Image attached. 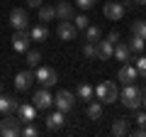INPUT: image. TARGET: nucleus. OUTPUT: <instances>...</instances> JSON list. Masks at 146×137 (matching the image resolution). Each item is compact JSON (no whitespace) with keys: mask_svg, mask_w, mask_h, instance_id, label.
Here are the masks:
<instances>
[{"mask_svg":"<svg viewBox=\"0 0 146 137\" xmlns=\"http://www.w3.org/2000/svg\"><path fill=\"white\" fill-rule=\"evenodd\" d=\"M17 115H20V120L25 122H34V118H36V108H34V103H22V105H17Z\"/></svg>","mask_w":146,"mask_h":137,"instance_id":"obj_14","label":"nucleus"},{"mask_svg":"<svg viewBox=\"0 0 146 137\" xmlns=\"http://www.w3.org/2000/svg\"><path fill=\"white\" fill-rule=\"evenodd\" d=\"M29 37H32V42H44V39L49 37V27L44 25H34V27H29Z\"/></svg>","mask_w":146,"mask_h":137,"instance_id":"obj_18","label":"nucleus"},{"mask_svg":"<svg viewBox=\"0 0 146 137\" xmlns=\"http://www.w3.org/2000/svg\"><path fill=\"white\" fill-rule=\"evenodd\" d=\"M122 5H124V10H129V7H131V0H122Z\"/></svg>","mask_w":146,"mask_h":137,"instance_id":"obj_36","label":"nucleus"},{"mask_svg":"<svg viewBox=\"0 0 146 137\" xmlns=\"http://www.w3.org/2000/svg\"><path fill=\"white\" fill-rule=\"evenodd\" d=\"M144 108H146V93H144Z\"/></svg>","mask_w":146,"mask_h":137,"instance_id":"obj_38","label":"nucleus"},{"mask_svg":"<svg viewBox=\"0 0 146 137\" xmlns=\"http://www.w3.org/2000/svg\"><path fill=\"white\" fill-rule=\"evenodd\" d=\"M95 98H98L100 103H105V105H112V103L119 98V91H117V86L112 83V81H102V83L95 86Z\"/></svg>","mask_w":146,"mask_h":137,"instance_id":"obj_3","label":"nucleus"},{"mask_svg":"<svg viewBox=\"0 0 146 137\" xmlns=\"http://www.w3.org/2000/svg\"><path fill=\"white\" fill-rule=\"evenodd\" d=\"M56 17L58 20H73V5L66 3V0H61L56 5Z\"/></svg>","mask_w":146,"mask_h":137,"instance_id":"obj_20","label":"nucleus"},{"mask_svg":"<svg viewBox=\"0 0 146 137\" xmlns=\"http://www.w3.org/2000/svg\"><path fill=\"white\" fill-rule=\"evenodd\" d=\"M29 44H32L29 30H15V34H12V49L25 54V52H29Z\"/></svg>","mask_w":146,"mask_h":137,"instance_id":"obj_7","label":"nucleus"},{"mask_svg":"<svg viewBox=\"0 0 146 137\" xmlns=\"http://www.w3.org/2000/svg\"><path fill=\"white\" fill-rule=\"evenodd\" d=\"M42 3H44V0H27V5H29V7H39Z\"/></svg>","mask_w":146,"mask_h":137,"instance_id":"obj_35","label":"nucleus"},{"mask_svg":"<svg viewBox=\"0 0 146 137\" xmlns=\"http://www.w3.org/2000/svg\"><path fill=\"white\" fill-rule=\"evenodd\" d=\"M10 25H12V30H29V15H27V10L15 7L10 12Z\"/></svg>","mask_w":146,"mask_h":137,"instance_id":"obj_9","label":"nucleus"},{"mask_svg":"<svg viewBox=\"0 0 146 137\" xmlns=\"http://www.w3.org/2000/svg\"><path fill=\"white\" fill-rule=\"evenodd\" d=\"M107 39H110V42H119V32H110V34H107Z\"/></svg>","mask_w":146,"mask_h":137,"instance_id":"obj_34","label":"nucleus"},{"mask_svg":"<svg viewBox=\"0 0 146 137\" xmlns=\"http://www.w3.org/2000/svg\"><path fill=\"white\" fill-rule=\"evenodd\" d=\"M63 115H66V113H61V110L49 113V115H46V130H51V132L61 130V127H63V120H66Z\"/></svg>","mask_w":146,"mask_h":137,"instance_id":"obj_15","label":"nucleus"},{"mask_svg":"<svg viewBox=\"0 0 146 137\" xmlns=\"http://www.w3.org/2000/svg\"><path fill=\"white\" fill-rule=\"evenodd\" d=\"M73 25L78 27V30H85V27L90 25V17L88 15H78V17H73Z\"/></svg>","mask_w":146,"mask_h":137,"instance_id":"obj_29","label":"nucleus"},{"mask_svg":"<svg viewBox=\"0 0 146 137\" xmlns=\"http://www.w3.org/2000/svg\"><path fill=\"white\" fill-rule=\"evenodd\" d=\"M25 64L29 68H36L39 64H42V54H39V52H32V49H29V52H25Z\"/></svg>","mask_w":146,"mask_h":137,"instance_id":"obj_23","label":"nucleus"},{"mask_svg":"<svg viewBox=\"0 0 146 137\" xmlns=\"http://www.w3.org/2000/svg\"><path fill=\"white\" fill-rule=\"evenodd\" d=\"M54 17H56V7L54 5H44L42 3V5H39V20L42 22H51Z\"/></svg>","mask_w":146,"mask_h":137,"instance_id":"obj_22","label":"nucleus"},{"mask_svg":"<svg viewBox=\"0 0 146 137\" xmlns=\"http://www.w3.org/2000/svg\"><path fill=\"white\" fill-rule=\"evenodd\" d=\"M144 47H146V39H141V37H134V34H131V42H129V49H131V52L141 54V52H144Z\"/></svg>","mask_w":146,"mask_h":137,"instance_id":"obj_28","label":"nucleus"},{"mask_svg":"<svg viewBox=\"0 0 146 137\" xmlns=\"http://www.w3.org/2000/svg\"><path fill=\"white\" fill-rule=\"evenodd\" d=\"M83 56L98 59V42H85V44H83Z\"/></svg>","mask_w":146,"mask_h":137,"instance_id":"obj_27","label":"nucleus"},{"mask_svg":"<svg viewBox=\"0 0 146 137\" xmlns=\"http://www.w3.org/2000/svg\"><path fill=\"white\" fill-rule=\"evenodd\" d=\"M73 105H76V95L71 93V91H58L56 95H54V108L61 113H71Z\"/></svg>","mask_w":146,"mask_h":137,"instance_id":"obj_5","label":"nucleus"},{"mask_svg":"<svg viewBox=\"0 0 146 137\" xmlns=\"http://www.w3.org/2000/svg\"><path fill=\"white\" fill-rule=\"evenodd\" d=\"M117 79H119L122 83H134V81L139 79V71H136V66H131V64H122Z\"/></svg>","mask_w":146,"mask_h":137,"instance_id":"obj_12","label":"nucleus"},{"mask_svg":"<svg viewBox=\"0 0 146 137\" xmlns=\"http://www.w3.org/2000/svg\"><path fill=\"white\" fill-rule=\"evenodd\" d=\"M5 113H17V100L7 93H0V115Z\"/></svg>","mask_w":146,"mask_h":137,"instance_id":"obj_16","label":"nucleus"},{"mask_svg":"<svg viewBox=\"0 0 146 137\" xmlns=\"http://www.w3.org/2000/svg\"><path fill=\"white\" fill-rule=\"evenodd\" d=\"M22 125H25V122L20 120V115L5 113L3 120H0V135L3 137H17V135H22Z\"/></svg>","mask_w":146,"mask_h":137,"instance_id":"obj_2","label":"nucleus"},{"mask_svg":"<svg viewBox=\"0 0 146 137\" xmlns=\"http://www.w3.org/2000/svg\"><path fill=\"white\" fill-rule=\"evenodd\" d=\"M32 103H34L36 110H49V108H54V95L49 93V88H39L34 91V98H32Z\"/></svg>","mask_w":146,"mask_h":137,"instance_id":"obj_6","label":"nucleus"},{"mask_svg":"<svg viewBox=\"0 0 146 137\" xmlns=\"http://www.w3.org/2000/svg\"><path fill=\"white\" fill-rule=\"evenodd\" d=\"M127 132H129V120H127V118H117V120L112 122V135L115 137H124Z\"/></svg>","mask_w":146,"mask_h":137,"instance_id":"obj_19","label":"nucleus"},{"mask_svg":"<svg viewBox=\"0 0 146 137\" xmlns=\"http://www.w3.org/2000/svg\"><path fill=\"white\" fill-rule=\"evenodd\" d=\"M83 32H85V39H88V42H100V39H102V32H100V27H95V25H88Z\"/></svg>","mask_w":146,"mask_h":137,"instance_id":"obj_25","label":"nucleus"},{"mask_svg":"<svg viewBox=\"0 0 146 137\" xmlns=\"http://www.w3.org/2000/svg\"><path fill=\"white\" fill-rule=\"evenodd\" d=\"M34 79L39 81V83L44 86V88H51V86H56L58 83V76H56V71H54L51 66H36V71H34Z\"/></svg>","mask_w":146,"mask_h":137,"instance_id":"obj_4","label":"nucleus"},{"mask_svg":"<svg viewBox=\"0 0 146 137\" xmlns=\"http://www.w3.org/2000/svg\"><path fill=\"white\" fill-rule=\"evenodd\" d=\"M0 93H3V81H0Z\"/></svg>","mask_w":146,"mask_h":137,"instance_id":"obj_39","label":"nucleus"},{"mask_svg":"<svg viewBox=\"0 0 146 137\" xmlns=\"http://www.w3.org/2000/svg\"><path fill=\"white\" fill-rule=\"evenodd\" d=\"M112 56H115V42H110V39H100V42H98V59L110 61Z\"/></svg>","mask_w":146,"mask_h":137,"instance_id":"obj_13","label":"nucleus"},{"mask_svg":"<svg viewBox=\"0 0 146 137\" xmlns=\"http://www.w3.org/2000/svg\"><path fill=\"white\" fill-rule=\"evenodd\" d=\"M144 93H146V83H144Z\"/></svg>","mask_w":146,"mask_h":137,"instance_id":"obj_40","label":"nucleus"},{"mask_svg":"<svg viewBox=\"0 0 146 137\" xmlns=\"http://www.w3.org/2000/svg\"><path fill=\"white\" fill-rule=\"evenodd\" d=\"M56 34L58 39H63V42H73V39L78 37V27L73 25V20H61L56 27Z\"/></svg>","mask_w":146,"mask_h":137,"instance_id":"obj_8","label":"nucleus"},{"mask_svg":"<svg viewBox=\"0 0 146 137\" xmlns=\"http://www.w3.org/2000/svg\"><path fill=\"white\" fill-rule=\"evenodd\" d=\"M102 12H105V17H107V20L117 22V20H122V17H124L127 10H124V5H122V0H119V3H112V0H110V3H105Z\"/></svg>","mask_w":146,"mask_h":137,"instance_id":"obj_10","label":"nucleus"},{"mask_svg":"<svg viewBox=\"0 0 146 137\" xmlns=\"http://www.w3.org/2000/svg\"><path fill=\"white\" fill-rule=\"evenodd\" d=\"M136 122H139V127H146V108H144V113L136 115Z\"/></svg>","mask_w":146,"mask_h":137,"instance_id":"obj_33","label":"nucleus"},{"mask_svg":"<svg viewBox=\"0 0 146 137\" xmlns=\"http://www.w3.org/2000/svg\"><path fill=\"white\" fill-rule=\"evenodd\" d=\"M122 103H124V108H129L131 113L139 110L141 105H144V95H141V91L136 88L134 83H124V88H122Z\"/></svg>","mask_w":146,"mask_h":137,"instance_id":"obj_1","label":"nucleus"},{"mask_svg":"<svg viewBox=\"0 0 146 137\" xmlns=\"http://www.w3.org/2000/svg\"><path fill=\"white\" fill-rule=\"evenodd\" d=\"M134 3L136 5H146V0H134Z\"/></svg>","mask_w":146,"mask_h":137,"instance_id":"obj_37","label":"nucleus"},{"mask_svg":"<svg viewBox=\"0 0 146 137\" xmlns=\"http://www.w3.org/2000/svg\"><path fill=\"white\" fill-rule=\"evenodd\" d=\"M134 66H136V71H139L141 79H146V56H139V59L134 61Z\"/></svg>","mask_w":146,"mask_h":137,"instance_id":"obj_31","label":"nucleus"},{"mask_svg":"<svg viewBox=\"0 0 146 137\" xmlns=\"http://www.w3.org/2000/svg\"><path fill=\"white\" fill-rule=\"evenodd\" d=\"M34 68L32 71H20V74H15V88L17 91H29L32 86H34Z\"/></svg>","mask_w":146,"mask_h":137,"instance_id":"obj_11","label":"nucleus"},{"mask_svg":"<svg viewBox=\"0 0 146 137\" xmlns=\"http://www.w3.org/2000/svg\"><path fill=\"white\" fill-rule=\"evenodd\" d=\"M131 34L146 39V20H134V22H131Z\"/></svg>","mask_w":146,"mask_h":137,"instance_id":"obj_26","label":"nucleus"},{"mask_svg":"<svg viewBox=\"0 0 146 137\" xmlns=\"http://www.w3.org/2000/svg\"><path fill=\"white\" fill-rule=\"evenodd\" d=\"M76 93H78V98H80V100H93V95H95V88H93L90 83H80Z\"/></svg>","mask_w":146,"mask_h":137,"instance_id":"obj_24","label":"nucleus"},{"mask_svg":"<svg viewBox=\"0 0 146 137\" xmlns=\"http://www.w3.org/2000/svg\"><path fill=\"white\" fill-rule=\"evenodd\" d=\"M88 118L90 120H100V118H102V103H100V100H88Z\"/></svg>","mask_w":146,"mask_h":137,"instance_id":"obj_21","label":"nucleus"},{"mask_svg":"<svg viewBox=\"0 0 146 137\" xmlns=\"http://www.w3.org/2000/svg\"><path fill=\"white\" fill-rule=\"evenodd\" d=\"M22 135H25V137H36V135H39V130H36L34 122H27V125L22 127Z\"/></svg>","mask_w":146,"mask_h":137,"instance_id":"obj_30","label":"nucleus"},{"mask_svg":"<svg viewBox=\"0 0 146 137\" xmlns=\"http://www.w3.org/2000/svg\"><path fill=\"white\" fill-rule=\"evenodd\" d=\"M115 59H117V61H122V64H129V61H131V49H129V44L117 42V44H115Z\"/></svg>","mask_w":146,"mask_h":137,"instance_id":"obj_17","label":"nucleus"},{"mask_svg":"<svg viewBox=\"0 0 146 137\" xmlns=\"http://www.w3.org/2000/svg\"><path fill=\"white\" fill-rule=\"evenodd\" d=\"M95 3H98V0H76L73 5H76V7H80V10H83V12H88L90 7L95 5Z\"/></svg>","mask_w":146,"mask_h":137,"instance_id":"obj_32","label":"nucleus"}]
</instances>
